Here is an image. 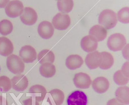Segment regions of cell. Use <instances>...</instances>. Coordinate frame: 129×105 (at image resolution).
I'll return each mask as SVG.
<instances>
[{"mask_svg": "<svg viewBox=\"0 0 129 105\" xmlns=\"http://www.w3.org/2000/svg\"><path fill=\"white\" fill-rule=\"evenodd\" d=\"M127 44L125 36L119 33H114L109 37L107 45L108 48L112 51H119Z\"/></svg>", "mask_w": 129, "mask_h": 105, "instance_id": "3957f363", "label": "cell"}, {"mask_svg": "<svg viewBox=\"0 0 129 105\" xmlns=\"http://www.w3.org/2000/svg\"><path fill=\"white\" fill-rule=\"evenodd\" d=\"M12 88V82L9 77L7 76H0V93H5Z\"/></svg>", "mask_w": 129, "mask_h": 105, "instance_id": "4316f807", "label": "cell"}, {"mask_svg": "<svg viewBox=\"0 0 129 105\" xmlns=\"http://www.w3.org/2000/svg\"><path fill=\"white\" fill-rule=\"evenodd\" d=\"M80 45L83 51L91 53L96 51L98 47V42L92 36L87 35L83 37L81 40Z\"/></svg>", "mask_w": 129, "mask_h": 105, "instance_id": "7c38bea8", "label": "cell"}, {"mask_svg": "<svg viewBox=\"0 0 129 105\" xmlns=\"http://www.w3.org/2000/svg\"><path fill=\"white\" fill-rule=\"evenodd\" d=\"M65 99V95L61 90L55 89L52 90L48 93V102L51 105H61Z\"/></svg>", "mask_w": 129, "mask_h": 105, "instance_id": "9a60e30c", "label": "cell"}, {"mask_svg": "<svg viewBox=\"0 0 129 105\" xmlns=\"http://www.w3.org/2000/svg\"><path fill=\"white\" fill-rule=\"evenodd\" d=\"M7 66L12 73L14 74H21L25 70V64L20 56L16 55H11L8 56Z\"/></svg>", "mask_w": 129, "mask_h": 105, "instance_id": "7a4b0ae2", "label": "cell"}, {"mask_svg": "<svg viewBox=\"0 0 129 105\" xmlns=\"http://www.w3.org/2000/svg\"><path fill=\"white\" fill-rule=\"evenodd\" d=\"M32 97L37 102H42L47 95V89L43 86L35 85L31 86L29 90Z\"/></svg>", "mask_w": 129, "mask_h": 105, "instance_id": "2e32d148", "label": "cell"}, {"mask_svg": "<svg viewBox=\"0 0 129 105\" xmlns=\"http://www.w3.org/2000/svg\"><path fill=\"white\" fill-rule=\"evenodd\" d=\"M128 47H129V44H127L124 46V47L122 49L123 56V58L127 60H128L129 59Z\"/></svg>", "mask_w": 129, "mask_h": 105, "instance_id": "f546056e", "label": "cell"}, {"mask_svg": "<svg viewBox=\"0 0 129 105\" xmlns=\"http://www.w3.org/2000/svg\"><path fill=\"white\" fill-rule=\"evenodd\" d=\"M98 21L100 25L104 27L106 30L113 29L118 22L116 13L111 9L104 10L99 14Z\"/></svg>", "mask_w": 129, "mask_h": 105, "instance_id": "6da1fadb", "label": "cell"}, {"mask_svg": "<svg viewBox=\"0 0 129 105\" xmlns=\"http://www.w3.org/2000/svg\"><path fill=\"white\" fill-rule=\"evenodd\" d=\"M88 95L82 90H75L67 99V105H88Z\"/></svg>", "mask_w": 129, "mask_h": 105, "instance_id": "277c9868", "label": "cell"}, {"mask_svg": "<svg viewBox=\"0 0 129 105\" xmlns=\"http://www.w3.org/2000/svg\"><path fill=\"white\" fill-rule=\"evenodd\" d=\"M12 88L18 92L24 91L29 85L28 77L24 75H18L13 77L11 79Z\"/></svg>", "mask_w": 129, "mask_h": 105, "instance_id": "4fadbf2b", "label": "cell"}, {"mask_svg": "<svg viewBox=\"0 0 129 105\" xmlns=\"http://www.w3.org/2000/svg\"><path fill=\"white\" fill-rule=\"evenodd\" d=\"M75 86L80 89H87L90 87L92 80L89 75L84 72H79L75 75L73 79Z\"/></svg>", "mask_w": 129, "mask_h": 105, "instance_id": "ba28073f", "label": "cell"}, {"mask_svg": "<svg viewBox=\"0 0 129 105\" xmlns=\"http://www.w3.org/2000/svg\"><path fill=\"white\" fill-rule=\"evenodd\" d=\"M107 105H124L122 103L118 100L116 98H113L109 100L107 103Z\"/></svg>", "mask_w": 129, "mask_h": 105, "instance_id": "4dcf8cb0", "label": "cell"}, {"mask_svg": "<svg viewBox=\"0 0 129 105\" xmlns=\"http://www.w3.org/2000/svg\"><path fill=\"white\" fill-rule=\"evenodd\" d=\"M0 105H8L7 98L2 94H0Z\"/></svg>", "mask_w": 129, "mask_h": 105, "instance_id": "1f68e13d", "label": "cell"}, {"mask_svg": "<svg viewBox=\"0 0 129 105\" xmlns=\"http://www.w3.org/2000/svg\"><path fill=\"white\" fill-rule=\"evenodd\" d=\"M89 35L93 36L98 42L102 41L107 37V31L99 24L95 25L91 28L89 31Z\"/></svg>", "mask_w": 129, "mask_h": 105, "instance_id": "d6986e66", "label": "cell"}, {"mask_svg": "<svg viewBox=\"0 0 129 105\" xmlns=\"http://www.w3.org/2000/svg\"><path fill=\"white\" fill-rule=\"evenodd\" d=\"M102 62V56L98 51H94L87 54L85 63L90 70H95L99 67Z\"/></svg>", "mask_w": 129, "mask_h": 105, "instance_id": "30bf717a", "label": "cell"}, {"mask_svg": "<svg viewBox=\"0 0 129 105\" xmlns=\"http://www.w3.org/2000/svg\"><path fill=\"white\" fill-rule=\"evenodd\" d=\"M115 98L124 105L129 104V88L123 86L118 87L115 92Z\"/></svg>", "mask_w": 129, "mask_h": 105, "instance_id": "ffe728a7", "label": "cell"}, {"mask_svg": "<svg viewBox=\"0 0 129 105\" xmlns=\"http://www.w3.org/2000/svg\"><path fill=\"white\" fill-rule=\"evenodd\" d=\"M128 64L129 63L128 62L124 63V64L123 65L122 68L121 69L123 71H124V72L127 75H129L128 74Z\"/></svg>", "mask_w": 129, "mask_h": 105, "instance_id": "d6a6232c", "label": "cell"}, {"mask_svg": "<svg viewBox=\"0 0 129 105\" xmlns=\"http://www.w3.org/2000/svg\"><path fill=\"white\" fill-rule=\"evenodd\" d=\"M58 10L61 13H68L72 10L74 6L72 0H59L57 2Z\"/></svg>", "mask_w": 129, "mask_h": 105, "instance_id": "cb8c5ba5", "label": "cell"}, {"mask_svg": "<svg viewBox=\"0 0 129 105\" xmlns=\"http://www.w3.org/2000/svg\"><path fill=\"white\" fill-rule=\"evenodd\" d=\"M14 50V45L9 39L5 36L0 37V55L3 56L11 55Z\"/></svg>", "mask_w": 129, "mask_h": 105, "instance_id": "e0dca14e", "label": "cell"}, {"mask_svg": "<svg viewBox=\"0 0 129 105\" xmlns=\"http://www.w3.org/2000/svg\"><path fill=\"white\" fill-rule=\"evenodd\" d=\"M84 63L82 56L79 55H71L68 56L66 61L67 67L71 70H75L79 68Z\"/></svg>", "mask_w": 129, "mask_h": 105, "instance_id": "ac0fdd59", "label": "cell"}, {"mask_svg": "<svg viewBox=\"0 0 129 105\" xmlns=\"http://www.w3.org/2000/svg\"><path fill=\"white\" fill-rule=\"evenodd\" d=\"M0 72H1V66H0Z\"/></svg>", "mask_w": 129, "mask_h": 105, "instance_id": "e575fe53", "label": "cell"}, {"mask_svg": "<svg viewBox=\"0 0 129 105\" xmlns=\"http://www.w3.org/2000/svg\"><path fill=\"white\" fill-rule=\"evenodd\" d=\"M39 71L41 76L46 78H51L55 75L56 73V68L54 64L46 63L41 64L39 68Z\"/></svg>", "mask_w": 129, "mask_h": 105, "instance_id": "44dd1931", "label": "cell"}, {"mask_svg": "<svg viewBox=\"0 0 129 105\" xmlns=\"http://www.w3.org/2000/svg\"><path fill=\"white\" fill-rule=\"evenodd\" d=\"M101 55L102 56V62L99 66L100 68L102 70H109L114 63L113 56L109 52L105 51L101 52Z\"/></svg>", "mask_w": 129, "mask_h": 105, "instance_id": "603a6c76", "label": "cell"}, {"mask_svg": "<svg viewBox=\"0 0 129 105\" xmlns=\"http://www.w3.org/2000/svg\"><path fill=\"white\" fill-rule=\"evenodd\" d=\"M52 24L54 28L59 31H64L69 28L71 25V18L67 14L57 13L53 17Z\"/></svg>", "mask_w": 129, "mask_h": 105, "instance_id": "8992f818", "label": "cell"}, {"mask_svg": "<svg viewBox=\"0 0 129 105\" xmlns=\"http://www.w3.org/2000/svg\"><path fill=\"white\" fill-rule=\"evenodd\" d=\"M37 60L41 64L49 63L53 64L55 60V56L53 52L49 49H43L39 52L37 55Z\"/></svg>", "mask_w": 129, "mask_h": 105, "instance_id": "7402d4cb", "label": "cell"}, {"mask_svg": "<svg viewBox=\"0 0 129 105\" xmlns=\"http://www.w3.org/2000/svg\"><path fill=\"white\" fill-rule=\"evenodd\" d=\"M13 30V25L12 22L7 19L0 21V34L3 36H8Z\"/></svg>", "mask_w": 129, "mask_h": 105, "instance_id": "484cf974", "label": "cell"}, {"mask_svg": "<svg viewBox=\"0 0 129 105\" xmlns=\"http://www.w3.org/2000/svg\"><path fill=\"white\" fill-rule=\"evenodd\" d=\"M38 15L34 9L30 7L24 8V11L20 16L22 22L26 25H33L37 22Z\"/></svg>", "mask_w": 129, "mask_h": 105, "instance_id": "9c48e42d", "label": "cell"}, {"mask_svg": "<svg viewBox=\"0 0 129 105\" xmlns=\"http://www.w3.org/2000/svg\"><path fill=\"white\" fill-rule=\"evenodd\" d=\"M117 19L123 24L129 23V8L124 7L118 11L116 14Z\"/></svg>", "mask_w": 129, "mask_h": 105, "instance_id": "83f0119b", "label": "cell"}, {"mask_svg": "<svg viewBox=\"0 0 129 105\" xmlns=\"http://www.w3.org/2000/svg\"><path fill=\"white\" fill-rule=\"evenodd\" d=\"M22 103L23 105H40L39 102H37L32 96L24 100Z\"/></svg>", "mask_w": 129, "mask_h": 105, "instance_id": "f1b7e54d", "label": "cell"}, {"mask_svg": "<svg viewBox=\"0 0 129 105\" xmlns=\"http://www.w3.org/2000/svg\"><path fill=\"white\" fill-rule=\"evenodd\" d=\"M19 55L22 60L26 63H30L37 59V52L32 46L24 45L21 48Z\"/></svg>", "mask_w": 129, "mask_h": 105, "instance_id": "52a82bcc", "label": "cell"}, {"mask_svg": "<svg viewBox=\"0 0 129 105\" xmlns=\"http://www.w3.org/2000/svg\"><path fill=\"white\" fill-rule=\"evenodd\" d=\"M37 31L41 38L49 39L53 36L55 28L51 22L48 21H43L39 24Z\"/></svg>", "mask_w": 129, "mask_h": 105, "instance_id": "8fae6325", "label": "cell"}, {"mask_svg": "<svg viewBox=\"0 0 129 105\" xmlns=\"http://www.w3.org/2000/svg\"><path fill=\"white\" fill-rule=\"evenodd\" d=\"M92 87L94 91L98 94L105 93L110 87V83L105 77L99 76L92 82Z\"/></svg>", "mask_w": 129, "mask_h": 105, "instance_id": "5bb4252c", "label": "cell"}, {"mask_svg": "<svg viewBox=\"0 0 129 105\" xmlns=\"http://www.w3.org/2000/svg\"><path fill=\"white\" fill-rule=\"evenodd\" d=\"M9 3V1L8 0H0V8H5L6 6Z\"/></svg>", "mask_w": 129, "mask_h": 105, "instance_id": "836d02e7", "label": "cell"}, {"mask_svg": "<svg viewBox=\"0 0 129 105\" xmlns=\"http://www.w3.org/2000/svg\"><path fill=\"white\" fill-rule=\"evenodd\" d=\"M24 5L21 1L14 0L9 1L5 8L7 15L10 18H16L20 16L24 11Z\"/></svg>", "mask_w": 129, "mask_h": 105, "instance_id": "5b68a950", "label": "cell"}, {"mask_svg": "<svg viewBox=\"0 0 129 105\" xmlns=\"http://www.w3.org/2000/svg\"><path fill=\"white\" fill-rule=\"evenodd\" d=\"M114 81L116 85L123 86L128 83L129 81V75L123 71L122 70H118L114 73Z\"/></svg>", "mask_w": 129, "mask_h": 105, "instance_id": "d4e9b609", "label": "cell"}]
</instances>
